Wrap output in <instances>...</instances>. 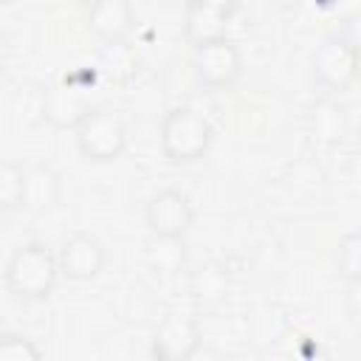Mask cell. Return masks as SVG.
Segmentation results:
<instances>
[{
    "label": "cell",
    "instance_id": "obj_17",
    "mask_svg": "<svg viewBox=\"0 0 361 361\" xmlns=\"http://www.w3.org/2000/svg\"><path fill=\"white\" fill-rule=\"evenodd\" d=\"M336 268H338V276L350 285H355L361 279V237H358V231H347L344 237H338Z\"/></svg>",
    "mask_w": 361,
    "mask_h": 361
},
{
    "label": "cell",
    "instance_id": "obj_18",
    "mask_svg": "<svg viewBox=\"0 0 361 361\" xmlns=\"http://www.w3.org/2000/svg\"><path fill=\"white\" fill-rule=\"evenodd\" d=\"M42 350L34 338L23 333H3L0 336V361H39Z\"/></svg>",
    "mask_w": 361,
    "mask_h": 361
},
{
    "label": "cell",
    "instance_id": "obj_13",
    "mask_svg": "<svg viewBox=\"0 0 361 361\" xmlns=\"http://www.w3.org/2000/svg\"><path fill=\"white\" fill-rule=\"evenodd\" d=\"M307 133L316 141L338 144L347 135V110L333 99L316 102L310 107V113H307Z\"/></svg>",
    "mask_w": 361,
    "mask_h": 361
},
{
    "label": "cell",
    "instance_id": "obj_2",
    "mask_svg": "<svg viewBox=\"0 0 361 361\" xmlns=\"http://www.w3.org/2000/svg\"><path fill=\"white\" fill-rule=\"evenodd\" d=\"M212 141H214V127L200 110L189 104H178L164 113L158 127V144H161V155L172 166H189L203 161L206 152L212 149Z\"/></svg>",
    "mask_w": 361,
    "mask_h": 361
},
{
    "label": "cell",
    "instance_id": "obj_6",
    "mask_svg": "<svg viewBox=\"0 0 361 361\" xmlns=\"http://www.w3.org/2000/svg\"><path fill=\"white\" fill-rule=\"evenodd\" d=\"M144 226L149 237H186L195 226V203L183 189L166 186L147 197Z\"/></svg>",
    "mask_w": 361,
    "mask_h": 361
},
{
    "label": "cell",
    "instance_id": "obj_4",
    "mask_svg": "<svg viewBox=\"0 0 361 361\" xmlns=\"http://www.w3.org/2000/svg\"><path fill=\"white\" fill-rule=\"evenodd\" d=\"M192 73L206 93H226L243 76V51L226 34L192 45Z\"/></svg>",
    "mask_w": 361,
    "mask_h": 361
},
{
    "label": "cell",
    "instance_id": "obj_5",
    "mask_svg": "<svg viewBox=\"0 0 361 361\" xmlns=\"http://www.w3.org/2000/svg\"><path fill=\"white\" fill-rule=\"evenodd\" d=\"M313 82L327 93H344L358 76V48L353 37H327L310 56Z\"/></svg>",
    "mask_w": 361,
    "mask_h": 361
},
{
    "label": "cell",
    "instance_id": "obj_16",
    "mask_svg": "<svg viewBox=\"0 0 361 361\" xmlns=\"http://www.w3.org/2000/svg\"><path fill=\"white\" fill-rule=\"evenodd\" d=\"M23 175L25 164L0 161V212H17L23 206Z\"/></svg>",
    "mask_w": 361,
    "mask_h": 361
},
{
    "label": "cell",
    "instance_id": "obj_11",
    "mask_svg": "<svg viewBox=\"0 0 361 361\" xmlns=\"http://www.w3.org/2000/svg\"><path fill=\"white\" fill-rule=\"evenodd\" d=\"M87 28L104 45L127 42L135 28V11L130 0H102L87 8Z\"/></svg>",
    "mask_w": 361,
    "mask_h": 361
},
{
    "label": "cell",
    "instance_id": "obj_10",
    "mask_svg": "<svg viewBox=\"0 0 361 361\" xmlns=\"http://www.w3.org/2000/svg\"><path fill=\"white\" fill-rule=\"evenodd\" d=\"M240 0H183V37L189 45L226 37Z\"/></svg>",
    "mask_w": 361,
    "mask_h": 361
},
{
    "label": "cell",
    "instance_id": "obj_3",
    "mask_svg": "<svg viewBox=\"0 0 361 361\" xmlns=\"http://www.w3.org/2000/svg\"><path fill=\"white\" fill-rule=\"evenodd\" d=\"M76 149L90 164H113L127 152V124L110 107H93L73 130Z\"/></svg>",
    "mask_w": 361,
    "mask_h": 361
},
{
    "label": "cell",
    "instance_id": "obj_9",
    "mask_svg": "<svg viewBox=\"0 0 361 361\" xmlns=\"http://www.w3.org/2000/svg\"><path fill=\"white\" fill-rule=\"evenodd\" d=\"M59 274L71 282H90L96 279L107 265V251L99 237L90 231H73L62 240L56 251Z\"/></svg>",
    "mask_w": 361,
    "mask_h": 361
},
{
    "label": "cell",
    "instance_id": "obj_7",
    "mask_svg": "<svg viewBox=\"0 0 361 361\" xmlns=\"http://www.w3.org/2000/svg\"><path fill=\"white\" fill-rule=\"evenodd\" d=\"M203 347V330L200 322L189 313L169 310L155 324L149 338V355L155 361H189Z\"/></svg>",
    "mask_w": 361,
    "mask_h": 361
},
{
    "label": "cell",
    "instance_id": "obj_14",
    "mask_svg": "<svg viewBox=\"0 0 361 361\" xmlns=\"http://www.w3.org/2000/svg\"><path fill=\"white\" fill-rule=\"evenodd\" d=\"M144 257L155 274L175 276L186 265V237H149Z\"/></svg>",
    "mask_w": 361,
    "mask_h": 361
},
{
    "label": "cell",
    "instance_id": "obj_20",
    "mask_svg": "<svg viewBox=\"0 0 361 361\" xmlns=\"http://www.w3.org/2000/svg\"><path fill=\"white\" fill-rule=\"evenodd\" d=\"M17 0H0V8H8V6H14Z\"/></svg>",
    "mask_w": 361,
    "mask_h": 361
},
{
    "label": "cell",
    "instance_id": "obj_15",
    "mask_svg": "<svg viewBox=\"0 0 361 361\" xmlns=\"http://www.w3.org/2000/svg\"><path fill=\"white\" fill-rule=\"evenodd\" d=\"M228 274L220 262H203L197 271H192L189 276V293L200 302V305H217L223 302V296L228 293Z\"/></svg>",
    "mask_w": 361,
    "mask_h": 361
},
{
    "label": "cell",
    "instance_id": "obj_19",
    "mask_svg": "<svg viewBox=\"0 0 361 361\" xmlns=\"http://www.w3.org/2000/svg\"><path fill=\"white\" fill-rule=\"evenodd\" d=\"M76 3H79V6H82V8H85V11H87V8H90V6H96V3H102V0H76Z\"/></svg>",
    "mask_w": 361,
    "mask_h": 361
},
{
    "label": "cell",
    "instance_id": "obj_8",
    "mask_svg": "<svg viewBox=\"0 0 361 361\" xmlns=\"http://www.w3.org/2000/svg\"><path fill=\"white\" fill-rule=\"evenodd\" d=\"M93 110L85 87L73 85L68 76L56 85L42 87V107H39V121L54 127V130H76L79 121Z\"/></svg>",
    "mask_w": 361,
    "mask_h": 361
},
{
    "label": "cell",
    "instance_id": "obj_12",
    "mask_svg": "<svg viewBox=\"0 0 361 361\" xmlns=\"http://www.w3.org/2000/svg\"><path fill=\"white\" fill-rule=\"evenodd\" d=\"M62 200V175L51 164H28L23 175V206L31 214H45Z\"/></svg>",
    "mask_w": 361,
    "mask_h": 361
},
{
    "label": "cell",
    "instance_id": "obj_1",
    "mask_svg": "<svg viewBox=\"0 0 361 361\" xmlns=\"http://www.w3.org/2000/svg\"><path fill=\"white\" fill-rule=\"evenodd\" d=\"M59 262L56 251L39 240L23 243L11 251L3 268V285L17 302H45L54 296L59 282Z\"/></svg>",
    "mask_w": 361,
    "mask_h": 361
},
{
    "label": "cell",
    "instance_id": "obj_21",
    "mask_svg": "<svg viewBox=\"0 0 361 361\" xmlns=\"http://www.w3.org/2000/svg\"><path fill=\"white\" fill-rule=\"evenodd\" d=\"M0 71H3V54H0Z\"/></svg>",
    "mask_w": 361,
    "mask_h": 361
}]
</instances>
